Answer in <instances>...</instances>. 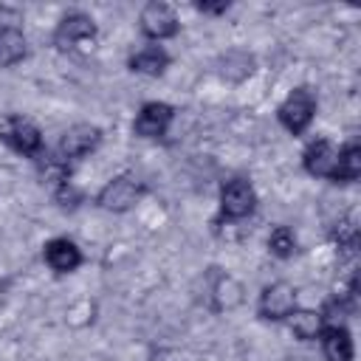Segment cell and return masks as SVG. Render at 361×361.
<instances>
[{"mask_svg":"<svg viewBox=\"0 0 361 361\" xmlns=\"http://www.w3.org/2000/svg\"><path fill=\"white\" fill-rule=\"evenodd\" d=\"M316 110H319V96H316V90L307 87V85H299V87H293V90L282 99V104L276 107V121H279L290 135L299 138V135H305L307 127L313 124Z\"/></svg>","mask_w":361,"mask_h":361,"instance_id":"6da1fadb","label":"cell"},{"mask_svg":"<svg viewBox=\"0 0 361 361\" xmlns=\"http://www.w3.org/2000/svg\"><path fill=\"white\" fill-rule=\"evenodd\" d=\"M0 141L6 147H11L14 152H20L25 158H34V161L45 152L39 127L31 118L17 116V113H8V116L0 118Z\"/></svg>","mask_w":361,"mask_h":361,"instance_id":"7a4b0ae2","label":"cell"},{"mask_svg":"<svg viewBox=\"0 0 361 361\" xmlns=\"http://www.w3.org/2000/svg\"><path fill=\"white\" fill-rule=\"evenodd\" d=\"M144 195H147V183L138 180V178L130 175V172H121V175L110 178V180L99 189V195H96V206L104 209V212H116V214H121V212H130Z\"/></svg>","mask_w":361,"mask_h":361,"instance_id":"3957f363","label":"cell"},{"mask_svg":"<svg viewBox=\"0 0 361 361\" xmlns=\"http://www.w3.org/2000/svg\"><path fill=\"white\" fill-rule=\"evenodd\" d=\"M257 209V192L251 180L245 178H231L220 186V217L223 220H245Z\"/></svg>","mask_w":361,"mask_h":361,"instance_id":"277c9868","label":"cell"},{"mask_svg":"<svg viewBox=\"0 0 361 361\" xmlns=\"http://www.w3.org/2000/svg\"><path fill=\"white\" fill-rule=\"evenodd\" d=\"M296 310V288L290 282H271L262 288L259 302H257V313L265 322H285L290 313Z\"/></svg>","mask_w":361,"mask_h":361,"instance_id":"5b68a950","label":"cell"},{"mask_svg":"<svg viewBox=\"0 0 361 361\" xmlns=\"http://www.w3.org/2000/svg\"><path fill=\"white\" fill-rule=\"evenodd\" d=\"M138 28H141L144 37L161 42V39H172V37L180 31V23H178V14H175L172 6L152 0V3H147V6L141 8V14H138Z\"/></svg>","mask_w":361,"mask_h":361,"instance_id":"8992f818","label":"cell"},{"mask_svg":"<svg viewBox=\"0 0 361 361\" xmlns=\"http://www.w3.org/2000/svg\"><path fill=\"white\" fill-rule=\"evenodd\" d=\"M93 37H96V23H93V17L85 14V11H68V14L59 17L51 42H54L56 51H73L79 42L93 39Z\"/></svg>","mask_w":361,"mask_h":361,"instance_id":"52a82bcc","label":"cell"},{"mask_svg":"<svg viewBox=\"0 0 361 361\" xmlns=\"http://www.w3.org/2000/svg\"><path fill=\"white\" fill-rule=\"evenodd\" d=\"M102 144V130L96 124H73L62 133L59 138V147H56V155L62 161H82L87 158L90 152H96V147Z\"/></svg>","mask_w":361,"mask_h":361,"instance_id":"ba28073f","label":"cell"},{"mask_svg":"<svg viewBox=\"0 0 361 361\" xmlns=\"http://www.w3.org/2000/svg\"><path fill=\"white\" fill-rule=\"evenodd\" d=\"M175 118V107L166 102H144L141 110L135 113L133 133L138 138H164L169 124Z\"/></svg>","mask_w":361,"mask_h":361,"instance_id":"9c48e42d","label":"cell"},{"mask_svg":"<svg viewBox=\"0 0 361 361\" xmlns=\"http://www.w3.org/2000/svg\"><path fill=\"white\" fill-rule=\"evenodd\" d=\"M336 158H338V147L330 141V138H316L305 147L302 152V166L307 175L313 178H327L333 180V172H336Z\"/></svg>","mask_w":361,"mask_h":361,"instance_id":"30bf717a","label":"cell"},{"mask_svg":"<svg viewBox=\"0 0 361 361\" xmlns=\"http://www.w3.org/2000/svg\"><path fill=\"white\" fill-rule=\"evenodd\" d=\"M42 259H45V265H48L51 271H56V274H73V271L85 262L82 248H79L73 240H68V237H54V240H48V243L42 245Z\"/></svg>","mask_w":361,"mask_h":361,"instance_id":"8fae6325","label":"cell"},{"mask_svg":"<svg viewBox=\"0 0 361 361\" xmlns=\"http://www.w3.org/2000/svg\"><path fill=\"white\" fill-rule=\"evenodd\" d=\"M28 56V39L20 25L3 23L0 25V68H14Z\"/></svg>","mask_w":361,"mask_h":361,"instance_id":"7c38bea8","label":"cell"},{"mask_svg":"<svg viewBox=\"0 0 361 361\" xmlns=\"http://www.w3.org/2000/svg\"><path fill=\"white\" fill-rule=\"evenodd\" d=\"M322 353L327 361H353L355 347H353V336L347 330V324H333L322 330Z\"/></svg>","mask_w":361,"mask_h":361,"instance_id":"4fadbf2b","label":"cell"},{"mask_svg":"<svg viewBox=\"0 0 361 361\" xmlns=\"http://www.w3.org/2000/svg\"><path fill=\"white\" fill-rule=\"evenodd\" d=\"M172 56L161 48V45H144L138 48L135 54H130L127 59V68L133 73H144V76H161L166 68H169Z\"/></svg>","mask_w":361,"mask_h":361,"instance_id":"5bb4252c","label":"cell"},{"mask_svg":"<svg viewBox=\"0 0 361 361\" xmlns=\"http://www.w3.org/2000/svg\"><path fill=\"white\" fill-rule=\"evenodd\" d=\"M361 178V147L355 141L338 147V158H336V172L333 180L336 183H353Z\"/></svg>","mask_w":361,"mask_h":361,"instance_id":"9a60e30c","label":"cell"},{"mask_svg":"<svg viewBox=\"0 0 361 361\" xmlns=\"http://www.w3.org/2000/svg\"><path fill=\"white\" fill-rule=\"evenodd\" d=\"M285 322H288L290 333H293L299 341H313V338H319L322 330H324V322H322V313H319V310H299V307H296Z\"/></svg>","mask_w":361,"mask_h":361,"instance_id":"2e32d148","label":"cell"},{"mask_svg":"<svg viewBox=\"0 0 361 361\" xmlns=\"http://www.w3.org/2000/svg\"><path fill=\"white\" fill-rule=\"evenodd\" d=\"M220 76L223 79H231V82H243L245 76L254 73V56L243 48H234V51H226L220 56Z\"/></svg>","mask_w":361,"mask_h":361,"instance_id":"e0dca14e","label":"cell"},{"mask_svg":"<svg viewBox=\"0 0 361 361\" xmlns=\"http://www.w3.org/2000/svg\"><path fill=\"white\" fill-rule=\"evenodd\" d=\"M268 251H271L276 259H290V257L296 254V234H293V228L276 226V228L268 234Z\"/></svg>","mask_w":361,"mask_h":361,"instance_id":"ac0fdd59","label":"cell"},{"mask_svg":"<svg viewBox=\"0 0 361 361\" xmlns=\"http://www.w3.org/2000/svg\"><path fill=\"white\" fill-rule=\"evenodd\" d=\"M333 240H336L338 251L353 254V251L358 248V226H355V220H353V217L338 220V223H336V228H333Z\"/></svg>","mask_w":361,"mask_h":361,"instance_id":"d6986e66","label":"cell"},{"mask_svg":"<svg viewBox=\"0 0 361 361\" xmlns=\"http://www.w3.org/2000/svg\"><path fill=\"white\" fill-rule=\"evenodd\" d=\"M54 192V203L59 206V209H65V212H73V209H79V203L85 200V195L71 183V180H65V183H59L56 189H51Z\"/></svg>","mask_w":361,"mask_h":361,"instance_id":"ffe728a7","label":"cell"},{"mask_svg":"<svg viewBox=\"0 0 361 361\" xmlns=\"http://www.w3.org/2000/svg\"><path fill=\"white\" fill-rule=\"evenodd\" d=\"M228 0H217V3H206V0H200L197 3V11H203V14H226L228 11Z\"/></svg>","mask_w":361,"mask_h":361,"instance_id":"44dd1931","label":"cell"},{"mask_svg":"<svg viewBox=\"0 0 361 361\" xmlns=\"http://www.w3.org/2000/svg\"><path fill=\"white\" fill-rule=\"evenodd\" d=\"M3 288H6V282L0 279V305H3Z\"/></svg>","mask_w":361,"mask_h":361,"instance_id":"7402d4cb","label":"cell"}]
</instances>
